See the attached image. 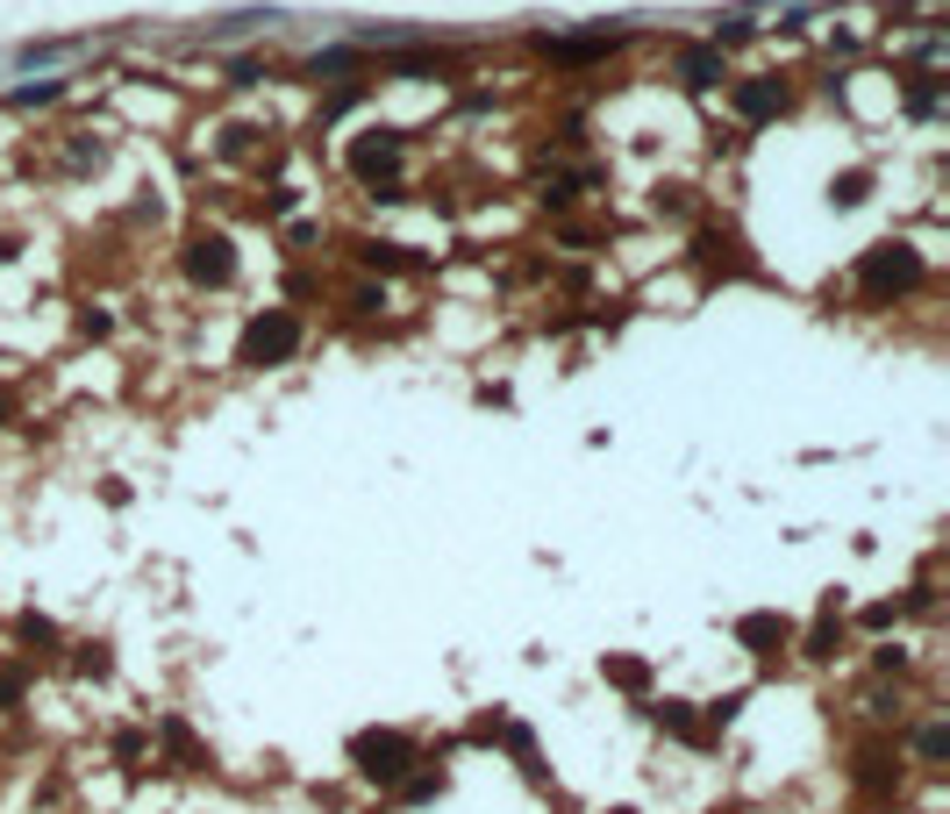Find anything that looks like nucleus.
Here are the masks:
<instances>
[{
    "mask_svg": "<svg viewBox=\"0 0 950 814\" xmlns=\"http://www.w3.org/2000/svg\"><path fill=\"white\" fill-rule=\"evenodd\" d=\"M293 343H300V322L293 314H258V322L244 329V343H236V365H279V357H293Z\"/></svg>",
    "mask_w": 950,
    "mask_h": 814,
    "instance_id": "f257e3e1",
    "label": "nucleus"
},
{
    "mask_svg": "<svg viewBox=\"0 0 950 814\" xmlns=\"http://www.w3.org/2000/svg\"><path fill=\"white\" fill-rule=\"evenodd\" d=\"M857 279H865V293H908V286L922 279V258H915L908 244H879Z\"/></svg>",
    "mask_w": 950,
    "mask_h": 814,
    "instance_id": "f03ea898",
    "label": "nucleus"
},
{
    "mask_svg": "<svg viewBox=\"0 0 950 814\" xmlns=\"http://www.w3.org/2000/svg\"><path fill=\"white\" fill-rule=\"evenodd\" d=\"M186 271H193L201 286H230V279H236L230 236H193V244H186Z\"/></svg>",
    "mask_w": 950,
    "mask_h": 814,
    "instance_id": "7ed1b4c3",
    "label": "nucleus"
},
{
    "mask_svg": "<svg viewBox=\"0 0 950 814\" xmlns=\"http://www.w3.org/2000/svg\"><path fill=\"white\" fill-rule=\"evenodd\" d=\"M357 758L372 779H401L407 772V736H357Z\"/></svg>",
    "mask_w": 950,
    "mask_h": 814,
    "instance_id": "20e7f679",
    "label": "nucleus"
},
{
    "mask_svg": "<svg viewBox=\"0 0 950 814\" xmlns=\"http://www.w3.org/2000/svg\"><path fill=\"white\" fill-rule=\"evenodd\" d=\"M394 158H401V136H380V129H372L365 143L351 150V172H357V179H380V172H394Z\"/></svg>",
    "mask_w": 950,
    "mask_h": 814,
    "instance_id": "39448f33",
    "label": "nucleus"
},
{
    "mask_svg": "<svg viewBox=\"0 0 950 814\" xmlns=\"http://www.w3.org/2000/svg\"><path fill=\"white\" fill-rule=\"evenodd\" d=\"M779 108H787V86H779V79L736 86V115H750V122H765V115H779Z\"/></svg>",
    "mask_w": 950,
    "mask_h": 814,
    "instance_id": "423d86ee",
    "label": "nucleus"
},
{
    "mask_svg": "<svg viewBox=\"0 0 950 814\" xmlns=\"http://www.w3.org/2000/svg\"><path fill=\"white\" fill-rule=\"evenodd\" d=\"M679 79L686 86H715L722 79V43L715 51H679Z\"/></svg>",
    "mask_w": 950,
    "mask_h": 814,
    "instance_id": "0eeeda50",
    "label": "nucleus"
},
{
    "mask_svg": "<svg viewBox=\"0 0 950 814\" xmlns=\"http://www.w3.org/2000/svg\"><path fill=\"white\" fill-rule=\"evenodd\" d=\"M744 643H787V622H772V614H750V622H744Z\"/></svg>",
    "mask_w": 950,
    "mask_h": 814,
    "instance_id": "6e6552de",
    "label": "nucleus"
},
{
    "mask_svg": "<svg viewBox=\"0 0 950 814\" xmlns=\"http://www.w3.org/2000/svg\"><path fill=\"white\" fill-rule=\"evenodd\" d=\"M922 758H929V764L950 758V729H943V721H929V729H922Z\"/></svg>",
    "mask_w": 950,
    "mask_h": 814,
    "instance_id": "1a4fd4ad",
    "label": "nucleus"
},
{
    "mask_svg": "<svg viewBox=\"0 0 950 814\" xmlns=\"http://www.w3.org/2000/svg\"><path fill=\"white\" fill-rule=\"evenodd\" d=\"M365 265H372V271H394V265H401V244H372Z\"/></svg>",
    "mask_w": 950,
    "mask_h": 814,
    "instance_id": "9d476101",
    "label": "nucleus"
}]
</instances>
